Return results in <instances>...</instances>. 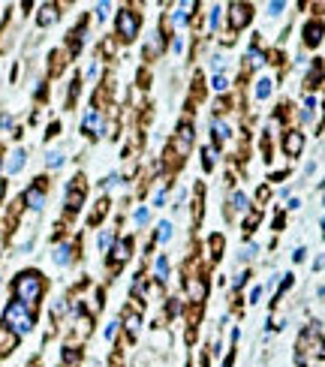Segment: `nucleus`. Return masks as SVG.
I'll list each match as a JSON object with an SVG mask.
<instances>
[{"instance_id":"obj_22","label":"nucleus","mask_w":325,"mask_h":367,"mask_svg":"<svg viewBox=\"0 0 325 367\" xmlns=\"http://www.w3.org/2000/svg\"><path fill=\"white\" fill-rule=\"evenodd\" d=\"M127 334H130L133 340H136V334H139V316H136V313L127 316Z\"/></svg>"},{"instance_id":"obj_30","label":"nucleus","mask_w":325,"mask_h":367,"mask_svg":"<svg viewBox=\"0 0 325 367\" xmlns=\"http://www.w3.org/2000/svg\"><path fill=\"white\" fill-rule=\"evenodd\" d=\"M148 217H151V214H148V208H139V211H136V223H139V226H145V223H148Z\"/></svg>"},{"instance_id":"obj_1","label":"nucleus","mask_w":325,"mask_h":367,"mask_svg":"<svg viewBox=\"0 0 325 367\" xmlns=\"http://www.w3.org/2000/svg\"><path fill=\"white\" fill-rule=\"evenodd\" d=\"M12 289H15V298L21 304H33L42 295V274L39 271H21L12 283Z\"/></svg>"},{"instance_id":"obj_19","label":"nucleus","mask_w":325,"mask_h":367,"mask_svg":"<svg viewBox=\"0 0 325 367\" xmlns=\"http://www.w3.org/2000/svg\"><path fill=\"white\" fill-rule=\"evenodd\" d=\"M232 208H235V211H247V208H250L247 196H244V193H232Z\"/></svg>"},{"instance_id":"obj_32","label":"nucleus","mask_w":325,"mask_h":367,"mask_svg":"<svg viewBox=\"0 0 325 367\" xmlns=\"http://www.w3.org/2000/svg\"><path fill=\"white\" fill-rule=\"evenodd\" d=\"M259 298H262V286H253V289H250V304H256Z\"/></svg>"},{"instance_id":"obj_34","label":"nucleus","mask_w":325,"mask_h":367,"mask_svg":"<svg viewBox=\"0 0 325 367\" xmlns=\"http://www.w3.org/2000/svg\"><path fill=\"white\" fill-rule=\"evenodd\" d=\"M244 226H247V232H250V229H253V226H259V214H250V217H247V223H244Z\"/></svg>"},{"instance_id":"obj_28","label":"nucleus","mask_w":325,"mask_h":367,"mask_svg":"<svg viewBox=\"0 0 325 367\" xmlns=\"http://www.w3.org/2000/svg\"><path fill=\"white\" fill-rule=\"evenodd\" d=\"M211 87H214V90H220V93H223V90H226V87H229V81H226V75H214V81H211Z\"/></svg>"},{"instance_id":"obj_9","label":"nucleus","mask_w":325,"mask_h":367,"mask_svg":"<svg viewBox=\"0 0 325 367\" xmlns=\"http://www.w3.org/2000/svg\"><path fill=\"white\" fill-rule=\"evenodd\" d=\"M18 343V334L12 328H0V352H12Z\"/></svg>"},{"instance_id":"obj_3","label":"nucleus","mask_w":325,"mask_h":367,"mask_svg":"<svg viewBox=\"0 0 325 367\" xmlns=\"http://www.w3.org/2000/svg\"><path fill=\"white\" fill-rule=\"evenodd\" d=\"M136 33H139V15L133 9H121L118 12V36L130 42V39H136Z\"/></svg>"},{"instance_id":"obj_17","label":"nucleus","mask_w":325,"mask_h":367,"mask_svg":"<svg viewBox=\"0 0 325 367\" xmlns=\"http://www.w3.org/2000/svg\"><path fill=\"white\" fill-rule=\"evenodd\" d=\"M169 238H172V223H169V220H163V223L157 226V241H160V244H166Z\"/></svg>"},{"instance_id":"obj_25","label":"nucleus","mask_w":325,"mask_h":367,"mask_svg":"<svg viewBox=\"0 0 325 367\" xmlns=\"http://www.w3.org/2000/svg\"><path fill=\"white\" fill-rule=\"evenodd\" d=\"M60 163H63V154H57V151H51V154L45 157V166H48V169H57Z\"/></svg>"},{"instance_id":"obj_40","label":"nucleus","mask_w":325,"mask_h":367,"mask_svg":"<svg viewBox=\"0 0 325 367\" xmlns=\"http://www.w3.org/2000/svg\"><path fill=\"white\" fill-rule=\"evenodd\" d=\"M163 202H166V193H163V190H160V193H157V196H154V205H157V208H160V205H163Z\"/></svg>"},{"instance_id":"obj_11","label":"nucleus","mask_w":325,"mask_h":367,"mask_svg":"<svg viewBox=\"0 0 325 367\" xmlns=\"http://www.w3.org/2000/svg\"><path fill=\"white\" fill-rule=\"evenodd\" d=\"M190 301H202L205 298V280L202 277H190Z\"/></svg>"},{"instance_id":"obj_2","label":"nucleus","mask_w":325,"mask_h":367,"mask_svg":"<svg viewBox=\"0 0 325 367\" xmlns=\"http://www.w3.org/2000/svg\"><path fill=\"white\" fill-rule=\"evenodd\" d=\"M3 322H6V328H12L15 334H27V331L33 328V313L27 310V304L12 301V304L3 310Z\"/></svg>"},{"instance_id":"obj_12","label":"nucleus","mask_w":325,"mask_h":367,"mask_svg":"<svg viewBox=\"0 0 325 367\" xmlns=\"http://www.w3.org/2000/svg\"><path fill=\"white\" fill-rule=\"evenodd\" d=\"M130 250H133V241H130V238L118 241V247H115V262H118V265L127 262V259H130Z\"/></svg>"},{"instance_id":"obj_10","label":"nucleus","mask_w":325,"mask_h":367,"mask_svg":"<svg viewBox=\"0 0 325 367\" xmlns=\"http://www.w3.org/2000/svg\"><path fill=\"white\" fill-rule=\"evenodd\" d=\"M24 199H27V205H30L33 211H42V205H45V193H42L39 187H30Z\"/></svg>"},{"instance_id":"obj_5","label":"nucleus","mask_w":325,"mask_h":367,"mask_svg":"<svg viewBox=\"0 0 325 367\" xmlns=\"http://www.w3.org/2000/svg\"><path fill=\"white\" fill-rule=\"evenodd\" d=\"M283 151H286V157H298V154L304 151V133L289 130V133L283 136Z\"/></svg>"},{"instance_id":"obj_26","label":"nucleus","mask_w":325,"mask_h":367,"mask_svg":"<svg viewBox=\"0 0 325 367\" xmlns=\"http://www.w3.org/2000/svg\"><path fill=\"white\" fill-rule=\"evenodd\" d=\"M214 157H217L214 148H205V151H202V166H205V169H214Z\"/></svg>"},{"instance_id":"obj_6","label":"nucleus","mask_w":325,"mask_h":367,"mask_svg":"<svg viewBox=\"0 0 325 367\" xmlns=\"http://www.w3.org/2000/svg\"><path fill=\"white\" fill-rule=\"evenodd\" d=\"M81 133H84V136H99V133H102V117H99L96 108H90V111L84 114V120H81Z\"/></svg>"},{"instance_id":"obj_37","label":"nucleus","mask_w":325,"mask_h":367,"mask_svg":"<svg viewBox=\"0 0 325 367\" xmlns=\"http://www.w3.org/2000/svg\"><path fill=\"white\" fill-rule=\"evenodd\" d=\"M115 334H118V322H112V325L105 328V337H109V340H115Z\"/></svg>"},{"instance_id":"obj_27","label":"nucleus","mask_w":325,"mask_h":367,"mask_svg":"<svg viewBox=\"0 0 325 367\" xmlns=\"http://www.w3.org/2000/svg\"><path fill=\"white\" fill-rule=\"evenodd\" d=\"M223 66H226V57H223V54H214V57H211V69L220 75V72H223Z\"/></svg>"},{"instance_id":"obj_23","label":"nucleus","mask_w":325,"mask_h":367,"mask_svg":"<svg viewBox=\"0 0 325 367\" xmlns=\"http://www.w3.org/2000/svg\"><path fill=\"white\" fill-rule=\"evenodd\" d=\"M105 208H109V202H105V199H99V202H96V208H93V214H90V223H99V217L105 214Z\"/></svg>"},{"instance_id":"obj_38","label":"nucleus","mask_w":325,"mask_h":367,"mask_svg":"<svg viewBox=\"0 0 325 367\" xmlns=\"http://www.w3.org/2000/svg\"><path fill=\"white\" fill-rule=\"evenodd\" d=\"M96 15L105 18V15H109V3H99V6H96Z\"/></svg>"},{"instance_id":"obj_7","label":"nucleus","mask_w":325,"mask_h":367,"mask_svg":"<svg viewBox=\"0 0 325 367\" xmlns=\"http://www.w3.org/2000/svg\"><path fill=\"white\" fill-rule=\"evenodd\" d=\"M319 39H322V21H307V27H304V42H307V45H319Z\"/></svg>"},{"instance_id":"obj_13","label":"nucleus","mask_w":325,"mask_h":367,"mask_svg":"<svg viewBox=\"0 0 325 367\" xmlns=\"http://www.w3.org/2000/svg\"><path fill=\"white\" fill-rule=\"evenodd\" d=\"M190 9H196V3H181V6L175 9L172 21H175V24H187V21H190Z\"/></svg>"},{"instance_id":"obj_24","label":"nucleus","mask_w":325,"mask_h":367,"mask_svg":"<svg viewBox=\"0 0 325 367\" xmlns=\"http://www.w3.org/2000/svg\"><path fill=\"white\" fill-rule=\"evenodd\" d=\"M112 241H115V232H112V229H105V232H99V241H96V244H99V250H109V244H112Z\"/></svg>"},{"instance_id":"obj_4","label":"nucleus","mask_w":325,"mask_h":367,"mask_svg":"<svg viewBox=\"0 0 325 367\" xmlns=\"http://www.w3.org/2000/svg\"><path fill=\"white\" fill-rule=\"evenodd\" d=\"M250 18H253V6H250V3H232V6H229V24H232V30L247 27Z\"/></svg>"},{"instance_id":"obj_8","label":"nucleus","mask_w":325,"mask_h":367,"mask_svg":"<svg viewBox=\"0 0 325 367\" xmlns=\"http://www.w3.org/2000/svg\"><path fill=\"white\" fill-rule=\"evenodd\" d=\"M190 145H193V127H190V124H181V127H178V142H175V148L187 154Z\"/></svg>"},{"instance_id":"obj_31","label":"nucleus","mask_w":325,"mask_h":367,"mask_svg":"<svg viewBox=\"0 0 325 367\" xmlns=\"http://www.w3.org/2000/svg\"><path fill=\"white\" fill-rule=\"evenodd\" d=\"M283 6H286V3H277V0H274V3H268V15H280V12H283Z\"/></svg>"},{"instance_id":"obj_18","label":"nucleus","mask_w":325,"mask_h":367,"mask_svg":"<svg viewBox=\"0 0 325 367\" xmlns=\"http://www.w3.org/2000/svg\"><path fill=\"white\" fill-rule=\"evenodd\" d=\"M268 93H271V81H268V78H259V84H256V99H268Z\"/></svg>"},{"instance_id":"obj_39","label":"nucleus","mask_w":325,"mask_h":367,"mask_svg":"<svg viewBox=\"0 0 325 367\" xmlns=\"http://www.w3.org/2000/svg\"><path fill=\"white\" fill-rule=\"evenodd\" d=\"M244 283H247V274H238V277H235V283H232V286H235V289H241V286H244Z\"/></svg>"},{"instance_id":"obj_16","label":"nucleus","mask_w":325,"mask_h":367,"mask_svg":"<svg viewBox=\"0 0 325 367\" xmlns=\"http://www.w3.org/2000/svg\"><path fill=\"white\" fill-rule=\"evenodd\" d=\"M51 21H57V9H54V6H42V9H39V24L48 27Z\"/></svg>"},{"instance_id":"obj_33","label":"nucleus","mask_w":325,"mask_h":367,"mask_svg":"<svg viewBox=\"0 0 325 367\" xmlns=\"http://www.w3.org/2000/svg\"><path fill=\"white\" fill-rule=\"evenodd\" d=\"M217 24H220V6L211 9V27H217Z\"/></svg>"},{"instance_id":"obj_20","label":"nucleus","mask_w":325,"mask_h":367,"mask_svg":"<svg viewBox=\"0 0 325 367\" xmlns=\"http://www.w3.org/2000/svg\"><path fill=\"white\" fill-rule=\"evenodd\" d=\"M223 250V235H211V259H220Z\"/></svg>"},{"instance_id":"obj_29","label":"nucleus","mask_w":325,"mask_h":367,"mask_svg":"<svg viewBox=\"0 0 325 367\" xmlns=\"http://www.w3.org/2000/svg\"><path fill=\"white\" fill-rule=\"evenodd\" d=\"M211 127H214V139H217V142H220V139H226V136H229V130H226V127H223V124H220V120H214V124H211Z\"/></svg>"},{"instance_id":"obj_14","label":"nucleus","mask_w":325,"mask_h":367,"mask_svg":"<svg viewBox=\"0 0 325 367\" xmlns=\"http://www.w3.org/2000/svg\"><path fill=\"white\" fill-rule=\"evenodd\" d=\"M24 157H27L24 151H15V154L9 157V163H6V172H9V175H15V172H21V169H24Z\"/></svg>"},{"instance_id":"obj_21","label":"nucleus","mask_w":325,"mask_h":367,"mask_svg":"<svg viewBox=\"0 0 325 367\" xmlns=\"http://www.w3.org/2000/svg\"><path fill=\"white\" fill-rule=\"evenodd\" d=\"M154 268H157V277H160V280H166V277H169V259H166V256H160Z\"/></svg>"},{"instance_id":"obj_36","label":"nucleus","mask_w":325,"mask_h":367,"mask_svg":"<svg viewBox=\"0 0 325 367\" xmlns=\"http://www.w3.org/2000/svg\"><path fill=\"white\" fill-rule=\"evenodd\" d=\"M63 310H66V304H63V301H57V304H54V307H51V316H60V313H63Z\"/></svg>"},{"instance_id":"obj_35","label":"nucleus","mask_w":325,"mask_h":367,"mask_svg":"<svg viewBox=\"0 0 325 367\" xmlns=\"http://www.w3.org/2000/svg\"><path fill=\"white\" fill-rule=\"evenodd\" d=\"M304 256H307V250H304V247H298V250L292 253V259H295V262H304Z\"/></svg>"},{"instance_id":"obj_15","label":"nucleus","mask_w":325,"mask_h":367,"mask_svg":"<svg viewBox=\"0 0 325 367\" xmlns=\"http://www.w3.org/2000/svg\"><path fill=\"white\" fill-rule=\"evenodd\" d=\"M54 262H57V265H69V262H72V247H69V244H60V247L54 250Z\"/></svg>"},{"instance_id":"obj_41","label":"nucleus","mask_w":325,"mask_h":367,"mask_svg":"<svg viewBox=\"0 0 325 367\" xmlns=\"http://www.w3.org/2000/svg\"><path fill=\"white\" fill-rule=\"evenodd\" d=\"M3 187H6V184H3V181H0V199H3Z\"/></svg>"}]
</instances>
